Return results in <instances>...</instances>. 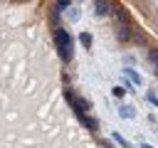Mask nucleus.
<instances>
[{
    "mask_svg": "<svg viewBox=\"0 0 158 148\" xmlns=\"http://www.w3.org/2000/svg\"><path fill=\"white\" fill-rule=\"evenodd\" d=\"M54 39H57V47H59V54L64 62L72 59V37L67 35V30H54Z\"/></svg>",
    "mask_w": 158,
    "mask_h": 148,
    "instance_id": "1",
    "label": "nucleus"
},
{
    "mask_svg": "<svg viewBox=\"0 0 158 148\" xmlns=\"http://www.w3.org/2000/svg\"><path fill=\"white\" fill-rule=\"evenodd\" d=\"M126 74H128V76H131V79H133V81H138V84H141V76H138V74H133V72H131V69H126Z\"/></svg>",
    "mask_w": 158,
    "mask_h": 148,
    "instance_id": "6",
    "label": "nucleus"
},
{
    "mask_svg": "<svg viewBox=\"0 0 158 148\" xmlns=\"http://www.w3.org/2000/svg\"><path fill=\"white\" fill-rule=\"evenodd\" d=\"M114 141H118V143H121V146H123V148H128V141H126V138H121V136H118V133H114Z\"/></svg>",
    "mask_w": 158,
    "mask_h": 148,
    "instance_id": "5",
    "label": "nucleus"
},
{
    "mask_svg": "<svg viewBox=\"0 0 158 148\" xmlns=\"http://www.w3.org/2000/svg\"><path fill=\"white\" fill-rule=\"evenodd\" d=\"M151 62L156 64V74H158V49H153V52H151Z\"/></svg>",
    "mask_w": 158,
    "mask_h": 148,
    "instance_id": "4",
    "label": "nucleus"
},
{
    "mask_svg": "<svg viewBox=\"0 0 158 148\" xmlns=\"http://www.w3.org/2000/svg\"><path fill=\"white\" fill-rule=\"evenodd\" d=\"M67 101L74 106V111H77V116H79V118H84V116H86V104H84V101H79L72 91H67Z\"/></svg>",
    "mask_w": 158,
    "mask_h": 148,
    "instance_id": "2",
    "label": "nucleus"
},
{
    "mask_svg": "<svg viewBox=\"0 0 158 148\" xmlns=\"http://www.w3.org/2000/svg\"><path fill=\"white\" fill-rule=\"evenodd\" d=\"M69 5V0H59V7H67Z\"/></svg>",
    "mask_w": 158,
    "mask_h": 148,
    "instance_id": "7",
    "label": "nucleus"
},
{
    "mask_svg": "<svg viewBox=\"0 0 158 148\" xmlns=\"http://www.w3.org/2000/svg\"><path fill=\"white\" fill-rule=\"evenodd\" d=\"M96 12H99V15H106V12H109V10H106V0H99V2H96Z\"/></svg>",
    "mask_w": 158,
    "mask_h": 148,
    "instance_id": "3",
    "label": "nucleus"
}]
</instances>
